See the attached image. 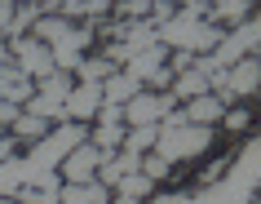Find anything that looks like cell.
Here are the masks:
<instances>
[{"label": "cell", "mask_w": 261, "mask_h": 204, "mask_svg": "<svg viewBox=\"0 0 261 204\" xmlns=\"http://www.w3.org/2000/svg\"><path fill=\"white\" fill-rule=\"evenodd\" d=\"M80 142H84V129H80V124H62V129H54L49 138H40L22 160H18V155H14V160H5V164H0V200H5V195H18L22 187L62 195L58 164L67 160Z\"/></svg>", "instance_id": "cell-1"}, {"label": "cell", "mask_w": 261, "mask_h": 204, "mask_svg": "<svg viewBox=\"0 0 261 204\" xmlns=\"http://www.w3.org/2000/svg\"><path fill=\"white\" fill-rule=\"evenodd\" d=\"M257 187H261V138H252V142L239 151L234 169L226 177H217L195 204H252V191Z\"/></svg>", "instance_id": "cell-2"}, {"label": "cell", "mask_w": 261, "mask_h": 204, "mask_svg": "<svg viewBox=\"0 0 261 204\" xmlns=\"http://www.w3.org/2000/svg\"><path fill=\"white\" fill-rule=\"evenodd\" d=\"M208 142H213V129H208V124H186L181 111H168L164 129H160V138H155V155H160L164 164L191 160V155L208 151Z\"/></svg>", "instance_id": "cell-3"}, {"label": "cell", "mask_w": 261, "mask_h": 204, "mask_svg": "<svg viewBox=\"0 0 261 204\" xmlns=\"http://www.w3.org/2000/svg\"><path fill=\"white\" fill-rule=\"evenodd\" d=\"M36 40L54 54V67L71 76V67H80V62H84L80 54L89 49V31H84V27H71L67 18H54V14H49V18L36 22Z\"/></svg>", "instance_id": "cell-4"}, {"label": "cell", "mask_w": 261, "mask_h": 204, "mask_svg": "<svg viewBox=\"0 0 261 204\" xmlns=\"http://www.w3.org/2000/svg\"><path fill=\"white\" fill-rule=\"evenodd\" d=\"M155 40L160 44H173L177 54H213L221 44V31L213 22H199V18H173L164 27H155Z\"/></svg>", "instance_id": "cell-5"}, {"label": "cell", "mask_w": 261, "mask_h": 204, "mask_svg": "<svg viewBox=\"0 0 261 204\" xmlns=\"http://www.w3.org/2000/svg\"><path fill=\"white\" fill-rule=\"evenodd\" d=\"M257 44H261V18H252V22H244V27H234L230 36H221V44L208 54V62H213L217 71H230V67H239Z\"/></svg>", "instance_id": "cell-6"}, {"label": "cell", "mask_w": 261, "mask_h": 204, "mask_svg": "<svg viewBox=\"0 0 261 204\" xmlns=\"http://www.w3.org/2000/svg\"><path fill=\"white\" fill-rule=\"evenodd\" d=\"M67 98H71V76L67 71H54V76H44V80L36 84L27 116H36V120L49 124V120H58V116H67Z\"/></svg>", "instance_id": "cell-7"}, {"label": "cell", "mask_w": 261, "mask_h": 204, "mask_svg": "<svg viewBox=\"0 0 261 204\" xmlns=\"http://www.w3.org/2000/svg\"><path fill=\"white\" fill-rule=\"evenodd\" d=\"M164 44H155V49H146V54H138L133 62H124V76H133L138 84H173V71L164 67Z\"/></svg>", "instance_id": "cell-8"}, {"label": "cell", "mask_w": 261, "mask_h": 204, "mask_svg": "<svg viewBox=\"0 0 261 204\" xmlns=\"http://www.w3.org/2000/svg\"><path fill=\"white\" fill-rule=\"evenodd\" d=\"M14 54H18V71H22V76H54V54H49V49H44L40 40H36V36H22V40H14Z\"/></svg>", "instance_id": "cell-9"}, {"label": "cell", "mask_w": 261, "mask_h": 204, "mask_svg": "<svg viewBox=\"0 0 261 204\" xmlns=\"http://www.w3.org/2000/svg\"><path fill=\"white\" fill-rule=\"evenodd\" d=\"M168 111H173V98H160V94H138L133 102H124V120L133 124V129H146V124L164 120Z\"/></svg>", "instance_id": "cell-10"}, {"label": "cell", "mask_w": 261, "mask_h": 204, "mask_svg": "<svg viewBox=\"0 0 261 204\" xmlns=\"http://www.w3.org/2000/svg\"><path fill=\"white\" fill-rule=\"evenodd\" d=\"M257 84H261V62L257 58H244L239 67L226 71V80H221V89L213 98H244V94H252Z\"/></svg>", "instance_id": "cell-11"}, {"label": "cell", "mask_w": 261, "mask_h": 204, "mask_svg": "<svg viewBox=\"0 0 261 204\" xmlns=\"http://www.w3.org/2000/svg\"><path fill=\"white\" fill-rule=\"evenodd\" d=\"M102 164H107V155H102L93 142H80V147L62 160V173H67L71 182H93V173L102 169Z\"/></svg>", "instance_id": "cell-12"}, {"label": "cell", "mask_w": 261, "mask_h": 204, "mask_svg": "<svg viewBox=\"0 0 261 204\" xmlns=\"http://www.w3.org/2000/svg\"><path fill=\"white\" fill-rule=\"evenodd\" d=\"M97 107H102V84L84 80L80 89H71V98H67V116L71 120H93Z\"/></svg>", "instance_id": "cell-13"}, {"label": "cell", "mask_w": 261, "mask_h": 204, "mask_svg": "<svg viewBox=\"0 0 261 204\" xmlns=\"http://www.w3.org/2000/svg\"><path fill=\"white\" fill-rule=\"evenodd\" d=\"M142 173V155H133V151H120V155H107V164H102V187H120L124 177Z\"/></svg>", "instance_id": "cell-14"}, {"label": "cell", "mask_w": 261, "mask_h": 204, "mask_svg": "<svg viewBox=\"0 0 261 204\" xmlns=\"http://www.w3.org/2000/svg\"><path fill=\"white\" fill-rule=\"evenodd\" d=\"M58 204H111V191L102 182H71V187H62Z\"/></svg>", "instance_id": "cell-15"}, {"label": "cell", "mask_w": 261, "mask_h": 204, "mask_svg": "<svg viewBox=\"0 0 261 204\" xmlns=\"http://www.w3.org/2000/svg\"><path fill=\"white\" fill-rule=\"evenodd\" d=\"M142 84L133 80V76H124V71H115L111 80H102V102H111V107H124V102H133L138 98Z\"/></svg>", "instance_id": "cell-16"}, {"label": "cell", "mask_w": 261, "mask_h": 204, "mask_svg": "<svg viewBox=\"0 0 261 204\" xmlns=\"http://www.w3.org/2000/svg\"><path fill=\"white\" fill-rule=\"evenodd\" d=\"M181 116H186V124H208V129H213V120L221 116V98H213V94H204V98H191Z\"/></svg>", "instance_id": "cell-17"}, {"label": "cell", "mask_w": 261, "mask_h": 204, "mask_svg": "<svg viewBox=\"0 0 261 204\" xmlns=\"http://www.w3.org/2000/svg\"><path fill=\"white\" fill-rule=\"evenodd\" d=\"M208 89H213V84H208L204 76L195 71V62H191V71H181V76H173V94H177V98H186V102H191V98H204Z\"/></svg>", "instance_id": "cell-18"}, {"label": "cell", "mask_w": 261, "mask_h": 204, "mask_svg": "<svg viewBox=\"0 0 261 204\" xmlns=\"http://www.w3.org/2000/svg\"><path fill=\"white\" fill-rule=\"evenodd\" d=\"M146 191H151V177H146V173H133V177H124V182H120L115 204H133L138 195H146Z\"/></svg>", "instance_id": "cell-19"}, {"label": "cell", "mask_w": 261, "mask_h": 204, "mask_svg": "<svg viewBox=\"0 0 261 204\" xmlns=\"http://www.w3.org/2000/svg\"><path fill=\"white\" fill-rule=\"evenodd\" d=\"M155 138H160V124H146V129H128V138H124V151L142 155L146 147H155Z\"/></svg>", "instance_id": "cell-20"}, {"label": "cell", "mask_w": 261, "mask_h": 204, "mask_svg": "<svg viewBox=\"0 0 261 204\" xmlns=\"http://www.w3.org/2000/svg\"><path fill=\"white\" fill-rule=\"evenodd\" d=\"M124 142V124H97V138H93V147L102 151V155H111V151Z\"/></svg>", "instance_id": "cell-21"}, {"label": "cell", "mask_w": 261, "mask_h": 204, "mask_svg": "<svg viewBox=\"0 0 261 204\" xmlns=\"http://www.w3.org/2000/svg\"><path fill=\"white\" fill-rule=\"evenodd\" d=\"M111 76H115V67H111L107 58H89V62H80V80L102 84V80H111Z\"/></svg>", "instance_id": "cell-22"}, {"label": "cell", "mask_w": 261, "mask_h": 204, "mask_svg": "<svg viewBox=\"0 0 261 204\" xmlns=\"http://www.w3.org/2000/svg\"><path fill=\"white\" fill-rule=\"evenodd\" d=\"M248 9H252L248 0H221V5H208V14H213V18H230V22H239Z\"/></svg>", "instance_id": "cell-23"}, {"label": "cell", "mask_w": 261, "mask_h": 204, "mask_svg": "<svg viewBox=\"0 0 261 204\" xmlns=\"http://www.w3.org/2000/svg\"><path fill=\"white\" fill-rule=\"evenodd\" d=\"M58 14H89V18H97V14H107V5L102 0H67V5H58Z\"/></svg>", "instance_id": "cell-24"}, {"label": "cell", "mask_w": 261, "mask_h": 204, "mask_svg": "<svg viewBox=\"0 0 261 204\" xmlns=\"http://www.w3.org/2000/svg\"><path fill=\"white\" fill-rule=\"evenodd\" d=\"M18 138H31V142H40L44 138V120H36V116H18Z\"/></svg>", "instance_id": "cell-25"}, {"label": "cell", "mask_w": 261, "mask_h": 204, "mask_svg": "<svg viewBox=\"0 0 261 204\" xmlns=\"http://www.w3.org/2000/svg\"><path fill=\"white\" fill-rule=\"evenodd\" d=\"M18 204H58V195L36 191V187H22V191H18Z\"/></svg>", "instance_id": "cell-26"}, {"label": "cell", "mask_w": 261, "mask_h": 204, "mask_svg": "<svg viewBox=\"0 0 261 204\" xmlns=\"http://www.w3.org/2000/svg\"><path fill=\"white\" fill-rule=\"evenodd\" d=\"M142 173H146V177L155 182V177H164V173H168V164L160 160V155H146V160H142Z\"/></svg>", "instance_id": "cell-27"}, {"label": "cell", "mask_w": 261, "mask_h": 204, "mask_svg": "<svg viewBox=\"0 0 261 204\" xmlns=\"http://www.w3.org/2000/svg\"><path fill=\"white\" fill-rule=\"evenodd\" d=\"M120 14L138 18V14H151V5H146V0H128V5H120Z\"/></svg>", "instance_id": "cell-28"}, {"label": "cell", "mask_w": 261, "mask_h": 204, "mask_svg": "<svg viewBox=\"0 0 261 204\" xmlns=\"http://www.w3.org/2000/svg\"><path fill=\"white\" fill-rule=\"evenodd\" d=\"M5 160H14V142H9V138H0V164Z\"/></svg>", "instance_id": "cell-29"}, {"label": "cell", "mask_w": 261, "mask_h": 204, "mask_svg": "<svg viewBox=\"0 0 261 204\" xmlns=\"http://www.w3.org/2000/svg\"><path fill=\"white\" fill-rule=\"evenodd\" d=\"M155 204H195V200H191V195H160Z\"/></svg>", "instance_id": "cell-30"}, {"label": "cell", "mask_w": 261, "mask_h": 204, "mask_svg": "<svg viewBox=\"0 0 261 204\" xmlns=\"http://www.w3.org/2000/svg\"><path fill=\"white\" fill-rule=\"evenodd\" d=\"M248 124V111H230V129H244Z\"/></svg>", "instance_id": "cell-31"}, {"label": "cell", "mask_w": 261, "mask_h": 204, "mask_svg": "<svg viewBox=\"0 0 261 204\" xmlns=\"http://www.w3.org/2000/svg\"><path fill=\"white\" fill-rule=\"evenodd\" d=\"M0 204H18V200H0Z\"/></svg>", "instance_id": "cell-32"}, {"label": "cell", "mask_w": 261, "mask_h": 204, "mask_svg": "<svg viewBox=\"0 0 261 204\" xmlns=\"http://www.w3.org/2000/svg\"><path fill=\"white\" fill-rule=\"evenodd\" d=\"M0 62H5V49H0Z\"/></svg>", "instance_id": "cell-33"}, {"label": "cell", "mask_w": 261, "mask_h": 204, "mask_svg": "<svg viewBox=\"0 0 261 204\" xmlns=\"http://www.w3.org/2000/svg\"><path fill=\"white\" fill-rule=\"evenodd\" d=\"M0 138H5V133H0Z\"/></svg>", "instance_id": "cell-34"}, {"label": "cell", "mask_w": 261, "mask_h": 204, "mask_svg": "<svg viewBox=\"0 0 261 204\" xmlns=\"http://www.w3.org/2000/svg\"><path fill=\"white\" fill-rule=\"evenodd\" d=\"M257 204H261V200H257Z\"/></svg>", "instance_id": "cell-35"}]
</instances>
